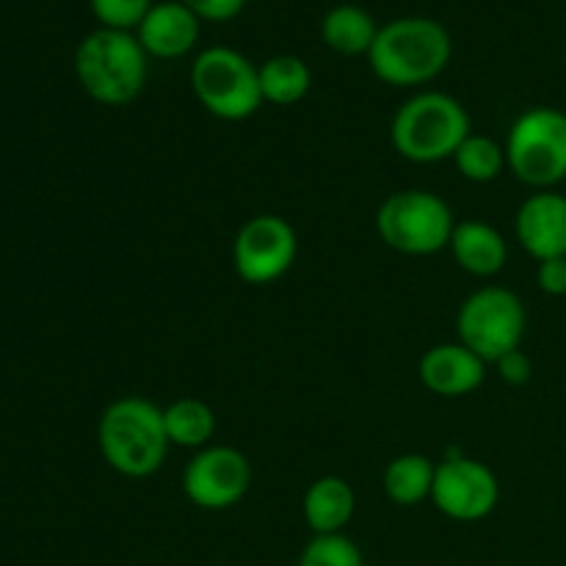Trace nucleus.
<instances>
[{
  "label": "nucleus",
  "instance_id": "obj_14",
  "mask_svg": "<svg viewBox=\"0 0 566 566\" xmlns=\"http://www.w3.org/2000/svg\"><path fill=\"white\" fill-rule=\"evenodd\" d=\"M418 376L429 392L440 398H462L479 390L486 379V363L462 343H440L420 357Z\"/></svg>",
  "mask_w": 566,
  "mask_h": 566
},
{
  "label": "nucleus",
  "instance_id": "obj_18",
  "mask_svg": "<svg viewBox=\"0 0 566 566\" xmlns=\"http://www.w3.org/2000/svg\"><path fill=\"white\" fill-rule=\"evenodd\" d=\"M437 464L423 453H401V457L390 459L381 475V486H385L387 501L396 506H418V503L431 501V490H434Z\"/></svg>",
  "mask_w": 566,
  "mask_h": 566
},
{
  "label": "nucleus",
  "instance_id": "obj_7",
  "mask_svg": "<svg viewBox=\"0 0 566 566\" xmlns=\"http://www.w3.org/2000/svg\"><path fill=\"white\" fill-rule=\"evenodd\" d=\"M191 92L210 116L243 122L263 105L258 66L235 48H208L191 64Z\"/></svg>",
  "mask_w": 566,
  "mask_h": 566
},
{
  "label": "nucleus",
  "instance_id": "obj_13",
  "mask_svg": "<svg viewBox=\"0 0 566 566\" xmlns=\"http://www.w3.org/2000/svg\"><path fill=\"white\" fill-rule=\"evenodd\" d=\"M199 33H202V20L180 0L155 3L136 28V39L142 42L144 53L158 61H175L193 53Z\"/></svg>",
  "mask_w": 566,
  "mask_h": 566
},
{
  "label": "nucleus",
  "instance_id": "obj_19",
  "mask_svg": "<svg viewBox=\"0 0 566 566\" xmlns=\"http://www.w3.org/2000/svg\"><path fill=\"white\" fill-rule=\"evenodd\" d=\"M258 75L263 103L282 105V108L302 103L310 94V86H313V72H310L307 61L291 53H280L265 59L263 64L258 66Z\"/></svg>",
  "mask_w": 566,
  "mask_h": 566
},
{
  "label": "nucleus",
  "instance_id": "obj_2",
  "mask_svg": "<svg viewBox=\"0 0 566 566\" xmlns=\"http://www.w3.org/2000/svg\"><path fill=\"white\" fill-rule=\"evenodd\" d=\"M97 446L114 473L125 479H149L164 468L171 448L164 409L142 396L116 398L99 415Z\"/></svg>",
  "mask_w": 566,
  "mask_h": 566
},
{
  "label": "nucleus",
  "instance_id": "obj_8",
  "mask_svg": "<svg viewBox=\"0 0 566 566\" xmlns=\"http://www.w3.org/2000/svg\"><path fill=\"white\" fill-rule=\"evenodd\" d=\"M509 171L536 191H551L566 177V114L536 105L514 119L506 138Z\"/></svg>",
  "mask_w": 566,
  "mask_h": 566
},
{
  "label": "nucleus",
  "instance_id": "obj_16",
  "mask_svg": "<svg viewBox=\"0 0 566 566\" xmlns=\"http://www.w3.org/2000/svg\"><path fill=\"white\" fill-rule=\"evenodd\" d=\"M304 523L310 525L313 536L343 534L357 512V495L354 486L340 475H321L304 492Z\"/></svg>",
  "mask_w": 566,
  "mask_h": 566
},
{
  "label": "nucleus",
  "instance_id": "obj_17",
  "mask_svg": "<svg viewBox=\"0 0 566 566\" xmlns=\"http://www.w3.org/2000/svg\"><path fill=\"white\" fill-rule=\"evenodd\" d=\"M379 33V22L370 11L357 3H337L321 20V39L337 55H365L368 59L370 48Z\"/></svg>",
  "mask_w": 566,
  "mask_h": 566
},
{
  "label": "nucleus",
  "instance_id": "obj_25",
  "mask_svg": "<svg viewBox=\"0 0 566 566\" xmlns=\"http://www.w3.org/2000/svg\"><path fill=\"white\" fill-rule=\"evenodd\" d=\"M536 285L547 296H566V258L542 260L536 269Z\"/></svg>",
  "mask_w": 566,
  "mask_h": 566
},
{
  "label": "nucleus",
  "instance_id": "obj_21",
  "mask_svg": "<svg viewBox=\"0 0 566 566\" xmlns=\"http://www.w3.org/2000/svg\"><path fill=\"white\" fill-rule=\"evenodd\" d=\"M453 164H457L459 175L464 180L486 186V182H495L509 169L506 147L490 136L470 133L462 142V147L457 149V155H453Z\"/></svg>",
  "mask_w": 566,
  "mask_h": 566
},
{
  "label": "nucleus",
  "instance_id": "obj_6",
  "mask_svg": "<svg viewBox=\"0 0 566 566\" xmlns=\"http://www.w3.org/2000/svg\"><path fill=\"white\" fill-rule=\"evenodd\" d=\"M528 313L523 298L503 285H484L470 293L457 313V337L475 357L495 365L523 348Z\"/></svg>",
  "mask_w": 566,
  "mask_h": 566
},
{
  "label": "nucleus",
  "instance_id": "obj_3",
  "mask_svg": "<svg viewBox=\"0 0 566 566\" xmlns=\"http://www.w3.org/2000/svg\"><path fill=\"white\" fill-rule=\"evenodd\" d=\"M75 75L99 105L122 108L138 99L149 77V55L130 31L97 28L75 50Z\"/></svg>",
  "mask_w": 566,
  "mask_h": 566
},
{
  "label": "nucleus",
  "instance_id": "obj_4",
  "mask_svg": "<svg viewBox=\"0 0 566 566\" xmlns=\"http://www.w3.org/2000/svg\"><path fill=\"white\" fill-rule=\"evenodd\" d=\"M470 133V114L457 97L446 92H418L392 116L390 142L409 164H440L453 160Z\"/></svg>",
  "mask_w": 566,
  "mask_h": 566
},
{
  "label": "nucleus",
  "instance_id": "obj_26",
  "mask_svg": "<svg viewBox=\"0 0 566 566\" xmlns=\"http://www.w3.org/2000/svg\"><path fill=\"white\" fill-rule=\"evenodd\" d=\"M497 374H501V379L506 381V385H528L531 374H534V365H531L528 354L523 352V348H517V352L506 354V357H501L495 363Z\"/></svg>",
  "mask_w": 566,
  "mask_h": 566
},
{
  "label": "nucleus",
  "instance_id": "obj_10",
  "mask_svg": "<svg viewBox=\"0 0 566 566\" xmlns=\"http://www.w3.org/2000/svg\"><path fill=\"white\" fill-rule=\"evenodd\" d=\"M252 464L232 446H208L182 470V495L202 512H227L247 497Z\"/></svg>",
  "mask_w": 566,
  "mask_h": 566
},
{
  "label": "nucleus",
  "instance_id": "obj_5",
  "mask_svg": "<svg viewBox=\"0 0 566 566\" xmlns=\"http://www.w3.org/2000/svg\"><path fill=\"white\" fill-rule=\"evenodd\" d=\"M453 227L451 205L423 188L390 193L376 213V232L385 247L407 258H429L448 249Z\"/></svg>",
  "mask_w": 566,
  "mask_h": 566
},
{
  "label": "nucleus",
  "instance_id": "obj_9",
  "mask_svg": "<svg viewBox=\"0 0 566 566\" xmlns=\"http://www.w3.org/2000/svg\"><path fill=\"white\" fill-rule=\"evenodd\" d=\"M298 254L296 230L274 213L252 216L232 241V269L247 285H271L293 269Z\"/></svg>",
  "mask_w": 566,
  "mask_h": 566
},
{
  "label": "nucleus",
  "instance_id": "obj_22",
  "mask_svg": "<svg viewBox=\"0 0 566 566\" xmlns=\"http://www.w3.org/2000/svg\"><path fill=\"white\" fill-rule=\"evenodd\" d=\"M296 566H365V558L346 534H326L304 545Z\"/></svg>",
  "mask_w": 566,
  "mask_h": 566
},
{
  "label": "nucleus",
  "instance_id": "obj_24",
  "mask_svg": "<svg viewBox=\"0 0 566 566\" xmlns=\"http://www.w3.org/2000/svg\"><path fill=\"white\" fill-rule=\"evenodd\" d=\"M202 22H230L247 9V0H180Z\"/></svg>",
  "mask_w": 566,
  "mask_h": 566
},
{
  "label": "nucleus",
  "instance_id": "obj_12",
  "mask_svg": "<svg viewBox=\"0 0 566 566\" xmlns=\"http://www.w3.org/2000/svg\"><path fill=\"white\" fill-rule=\"evenodd\" d=\"M514 235L536 263L566 258V197L536 191L525 199L514 219Z\"/></svg>",
  "mask_w": 566,
  "mask_h": 566
},
{
  "label": "nucleus",
  "instance_id": "obj_11",
  "mask_svg": "<svg viewBox=\"0 0 566 566\" xmlns=\"http://www.w3.org/2000/svg\"><path fill=\"white\" fill-rule=\"evenodd\" d=\"M431 503L453 523H479L501 503V481L484 462L457 453L437 464Z\"/></svg>",
  "mask_w": 566,
  "mask_h": 566
},
{
  "label": "nucleus",
  "instance_id": "obj_1",
  "mask_svg": "<svg viewBox=\"0 0 566 566\" xmlns=\"http://www.w3.org/2000/svg\"><path fill=\"white\" fill-rule=\"evenodd\" d=\"M453 55V39L431 17H398L379 25L368 53L370 72L396 88H418L446 72Z\"/></svg>",
  "mask_w": 566,
  "mask_h": 566
},
{
  "label": "nucleus",
  "instance_id": "obj_15",
  "mask_svg": "<svg viewBox=\"0 0 566 566\" xmlns=\"http://www.w3.org/2000/svg\"><path fill=\"white\" fill-rule=\"evenodd\" d=\"M448 249H451L459 269L468 271L470 276L490 280V276L501 274V271L506 269V260H509L506 238L501 235V230L486 224V221H479V219L457 221Z\"/></svg>",
  "mask_w": 566,
  "mask_h": 566
},
{
  "label": "nucleus",
  "instance_id": "obj_20",
  "mask_svg": "<svg viewBox=\"0 0 566 566\" xmlns=\"http://www.w3.org/2000/svg\"><path fill=\"white\" fill-rule=\"evenodd\" d=\"M164 423L171 446L188 448V451H202L213 446L216 429H219L216 412L202 398H177L164 409Z\"/></svg>",
  "mask_w": 566,
  "mask_h": 566
},
{
  "label": "nucleus",
  "instance_id": "obj_23",
  "mask_svg": "<svg viewBox=\"0 0 566 566\" xmlns=\"http://www.w3.org/2000/svg\"><path fill=\"white\" fill-rule=\"evenodd\" d=\"M88 6H92V14L97 17L99 28L133 33L153 9L155 0H88Z\"/></svg>",
  "mask_w": 566,
  "mask_h": 566
}]
</instances>
